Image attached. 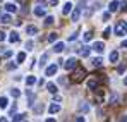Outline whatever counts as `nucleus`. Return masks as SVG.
Listing matches in <instances>:
<instances>
[{"label": "nucleus", "mask_w": 127, "mask_h": 122, "mask_svg": "<svg viewBox=\"0 0 127 122\" xmlns=\"http://www.w3.org/2000/svg\"><path fill=\"white\" fill-rule=\"evenodd\" d=\"M93 50L98 52V53H101V52L105 50V43H103V41H96V43H93Z\"/></svg>", "instance_id": "6"}, {"label": "nucleus", "mask_w": 127, "mask_h": 122, "mask_svg": "<svg viewBox=\"0 0 127 122\" xmlns=\"http://www.w3.org/2000/svg\"><path fill=\"white\" fill-rule=\"evenodd\" d=\"M10 96H12V98H19V96H21V91H19L17 88H14V89H10Z\"/></svg>", "instance_id": "24"}, {"label": "nucleus", "mask_w": 127, "mask_h": 122, "mask_svg": "<svg viewBox=\"0 0 127 122\" xmlns=\"http://www.w3.org/2000/svg\"><path fill=\"white\" fill-rule=\"evenodd\" d=\"M59 82H60V84H67V79H65V78H59Z\"/></svg>", "instance_id": "38"}, {"label": "nucleus", "mask_w": 127, "mask_h": 122, "mask_svg": "<svg viewBox=\"0 0 127 122\" xmlns=\"http://www.w3.org/2000/svg\"><path fill=\"white\" fill-rule=\"evenodd\" d=\"M33 46H34V43L29 40V41H26V50H33Z\"/></svg>", "instance_id": "33"}, {"label": "nucleus", "mask_w": 127, "mask_h": 122, "mask_svg": "<svg viewBox=\"0 0 127 122\" xmlns=\"http://www.w3.org/2000/svg\"><path fill=\"white\" fill-rule=\"evenodd\" d=\"M36 78H34V76H28V78H26V84H28V86H33V84H36Z\"/></svg>", "instance_id": "20"}, {"label": "nucleus", "mask_w": 127, "mask_h": 122, "mask_svg": "<svg viewBox=\"0 0 127 122\" xmlns=\"http://www.w3.org/2000/svg\"><path fill=\"white\" fill-rule=\"evenodd\" d=\"M5 9H7V12H9V14L17 12V5H16V3H7V5H5Z\"/></svg>", "instance_id": "13"}, {"label": "nucleus", "mask_w": 127, "mask_h": 122, "mask_svg": "<svg viewBox=\"0 0 127 122\" xmlns=\"http://www.w3.org/2000/svg\"><path fill=\"white\" fill-rule=\"evenodd\" d=\"M17 2H22V0H17Z\"/></svg>", "instance_id": "49"}, {"label": "nucleus", "mask_w": 127, "mask_h": 122, "mask_svg": "<svg viewBox=\"0 0 127 122\" xmlns=\"http://www.w3.org/2000/svg\"><path fill=\"white\" fill-rule=\"evenodd\" d=\"M38 5H41V7H46V2H45V0H40V2H38Z\"/></svg>", "instance_id": "42"}, {"label": "nucleus", "mask_w": 127, "mask_h": 122, "mask_svg": "<svg viewBox=\"0 0 127 122\" xmlns=\"http://www.w3.org/2000/svg\"><path fill=\"white\" fill-rule=\"evenodd\" d=\"M46 89H48L52 95H55V93H57V86H55L53 82H48V84H46Z\"/></svg>", "instance_id": "19"}, {"label": "nucleus", "mask_w": 127, "mask_h": 122, "mask_svg": "<svg viewBox=\"0 0 127 122\" xmlns=\"http://www.w3.org/2000/svg\"><path fill=\"white\" fill-rule=\"evenodd\" d=\"M122 48H127V40L122 41Z\"/></svg>", "instance_id": "46"}, {"label": "nucleus", "mask_w": 127, "mask_h": 122, "mask_svg": "<svg viewBox=\"0 0 127 122\" xmlns=\"http://www.w3.org/2000/svg\"><path fill=\"white\" fill-rule=\"evenodd\" d=\"M26 33H28L29 36H33V35L38 33V28H36V26H28V28H26Z\"/></svg>", "instance_id": "14"}, {"label": "nucleus", "mask_w": 127, "mask_h": 122, "mask_svg": "<svg viewBox=\"0 0 127 122\" xmlns=\"http://www.w3.org/2000/svg\"><path fill=\"white\" fill-rule=\"evenodd\" d=\"M7 69H10V71H12V69H16V64H12V62H10V64L7 65Z\"/></svg>", "instance_id": "39"}, {"label": "nucleus", "mask_w": 127, "mask_h": 122, "mask_svg": "<svg viewBox=\"0 0 127 122\" xmlns=\"http://www.w3.org/2000/svg\"><path fill=\"white\" fill-rule=\"evenodd\" d=\"M0 21H2L3 24H9V22H10V16H9V14H3V16H0Z\"/></svg>", "instance_id": "27"}, {"label": "nucleus", "mask_w": 127, "mask_h": 122, "mask_svg": "<svg viewBox=\"0 0 127 122\" xmlns=\"http://www.w3.org/2000/svg\"><path fill=\"white\" fill-rule=\"evenodd\" d=\"M93 40V33L91 31H86L84 33V41H91Z\"/></svg>", "instance_id": "31"}, {"label": "nucleus", "mask_w": 127, "mask_h": 122, "mask_svg": "<svg viewBox=\"0 0 127 122\" xmlns=\"http://www.w3.org/2000/svg\"><path fill=\"white\" fill-rule=\"evenodd\" d=\"M26 60V53H24V52H19V53H17V62H24Z\"/></svg>", "instance_id": "32"}, {"label": "nucleus", "mask_w": 127, "mask_h": 122, "mask_svg": "<svg viewBox=\"0 0 127 122\" xmlns=\"http://www.w3.org/2000/svg\"><path fill=\"white\" fill-rule=\"evenodd\" d=\"M34 16H36V17H43V16H45V7L36 5V7H34Z\"/></svg>", "instance_id": "8"}, {"label": "nucleus", "mask_w": 127, "mask_h": 122, "mask_svg": "<svg viewBox=\"0 0 127 122\" xmlns=\"http://www.w3.org/2000/svg\"><path fill=\"white\" fill-rule=\"evenodd\" d=\"M84 76H86V71H84V69H77V71L74 72V76H72V79H74L76 82H79L81 79H83V78H84Z\"/></svg>", "instance_id": "3"}, {"label": "nucleus", "mask_w": 127, "mask_h": 122, "mask_svg": "<svg viewBox=\"0 0 127 122\" xmlns=\"http://www.w3.org/2000/svg\"><path fill=\"white\" fill-rule=\"evenodd\" d=\"M115 35H117V36H124V35H127V22L120 21V22L115 26Z\"/></svg>", "instance_id": "1"}, {"label": "nucleus", "mask_w": 127, "mask_h": 122, "mask_svg": "<svg viewBox=\"0 0 127 122\" xmlns=\"http://www.w3.org/2000/svg\"><path fill=\"white\" fill-rule=\"evenodd\" d=\"M53 16H46V17H45V24H46V26H50V24H53Z\"/></svg>", "instance_id": "30"}, {"label": "nucleus", "mask_w": 127, "mask_h": 122, "mask_svg": "<svg viewBox=\"0 0 127 122\" xmlns=\"http://www.w3.org/2000/svg\"><path fill=\"white\" fill-rule=\"evenodd\" d=\"M70 10H72V3H70V2H67V3L64 5V9H62V14H64V16H67Z\"/></svg>", "instance_id": "15"}, {"label": "nucleus", "mask_w": 127, "mask_h": 122, "mask_svg": "<svg viewBox=\"0 0 127 122\" xmlns=\"http://www.w3.org/2000/svg\"><path fill=\"white\" fill-rule=\"evenodd\" d=\"M120 7H122V10H127V3H126V2H122V3H120Z\"/></svg>", "instance_id": "43"}, {"label": "nucleus", "mask_w": 127, "mask_h": 122, "mask_svg": "<svg viewBox=\"0 0 127 122\" xmlns=\"http://www.w3.org/2000/svg\"><path fill=\"white\" fill-rule=\"evenodd\" d=\"M93 65H95V67H101V65H103V59H101V57L93 59Z\"/></svg>", "instance_id": "22"}, {"label": "nucleus", "mask_w": 127, "mask_h": 122, "mask_svg": "<svg viewBox=\"0 0 127 122\" xmlns=\"http://www.w3.org/2000/svg\"><path fill=\"white\" fill-rule=\"evenodd\" d=\"M76 38H77V33H74V35H70V36H69V41H74Z\"/></svg>", "instance_id": "36"}, {"label": "nucleus", "mask_w": 127, "mask_h": 122, "mask_svg": "<svg viewBox=\"0 0 127 122\" xmlns=\"http://www.w3.org/2000/svg\"><path fill=\"white\" fill-rule=\"evenodd\" d=\"M79 53H81L83 57H89V53H91V48H89V46H83V48L79 50Z\"/></svg>", "instance_id": "17"}, {"label": "nucleus", "mask_w": 127, "mask_h": 122, "mask_svg": "<svg viewBox=\"0 0 127 122\" xmlns=\"http://www.w3.org/2000/svg\"><path fill=\"white\" fill-rule=\"evenodd\" d=\"M5 40V33H3V31H0V41H3Z\"/></svg>", "instance_id": "41"}, {"label": "nucleus", "mask_w": 127, "mask_h": 122, "mask_svg": "<svg viewBox=\"0 0 127 122\" xmlns=\"http://www.w3.org/2000/svg\"><path fill=\"white\" fill-rule=\"evenodd\" d=\"M64 48H65V43H62V41H59V43L53 45V52H57V53L64 52Z\"/></svg>", "instance_id": "9"}, {"label": "nucleus", "mask_w": 127, "mask_h": 122, "mask_svg": "<svg viewBox=\"0 0 127 122\" xmlns=\"http://www.w3.org/2000/svg\"><path fill=\"white\" fill-rule=\"evenodd\" d=\"M119 5H120V3H119L117 0L110 2V5H108V10H110V12H117V10H119Z\"/></svg>", "instance_id": "11"}, {"label": "nucleus", "mask_w": 127, "mask_h": 122, "mask_svg": "<svg viewBox=\"0 0 127 122\" xmlns=\"http://www.w3.org/2000/svg\"><path fill=\"white\" fill-rule=\"evenodd\" d=\"M110 19V12H105V14H103V21H108Z\"/></svg>", "instance_id": "37"}, {"label": "nucleus", "mask_w": 127, "mask_h": 122, "mask_svg": "<svg viewBox=\"0 0 127 122\" xmlns=\"http://www.w3.org/2000/svg\"><path fill=\"white\" fill-rule=\"evenodd\" d=\"M46 60H48V53H43L41 55V59H40V65H45V64H46Z\"/></svg>", "instance_id": "29"}, {"label": "nucleus", "mask_w": 127, "mask_h": 122, "mask_svg": "<svg viewBox=\"0 0 127 122\" xmlns=\"http://www.w3.org/2000/svg\"><path fill=\"white\" fill-rule=\"evenodd\" d=\"M117 71H119V74H122V72H124V71H126V67H124V65H120V67H119V69H117Z\"/></svg>", "instance_id": "40"}, {"label": "nucleus", "mask_w": 127, "mask_h": 122, "mask_svg": "<svg viewBox=\"0 0 127 122\" xmlns=\"http://www.w3.org/2000/svg\"><path fill=\"white\" fill-rule=\"evenodd\" d=\"M43 110H45V105H36V107H34V108H33V112H34V114H36V115H40V114H43Z\"/></svg>", "instance_id": "18"}, {"label": "nucleus", "mask_w": 127, "mask_h": 122, "mask_svg": "<svg viewBox=\"0 0 127 122\" xmlns=\"http://www.w3.org/2000/svg\"><path fill=\"white\" fill-rule=\"evenodd\" d=\"M16 110H17V107H16V103H14V105H12V107H10V114H12V115H14V114H16Z\"/></svg>", "instance_id": "35"}, {"label": "nucleus", "mask_w": 127, "mask_h": 122, "mask_svg": "<svg viewBox=\"0 0 127 122\" xmlns=\"http://www.w3.org/2000/svg\"><path fill=\"white\" fill-rule=\"evenodd\" d=\"M48 112H50V114H57V112H60V105H59V103H52V105L48 107Z\"/></svg>", "instance_id": "12"}, {"label": "nucleus", "mask_w": 127, "mask_h": 122, "mask_svg": "<svg viewBox=\"0 0 127 122\" xmlns=\"http://www.w3.org/2000/svg\"><path fill=\"white\" fill-rule=\"evenodd\" d=\"M24 119H26V115H24V114H14V115H12V121H16V122L24 121Z\"/></svg>", "instance_id": "23"}, {"label": "nucleus", "mask_w": 127, "mask_h": 122, "mask_svg": "<svg viewBox=\"0 0 127 122\" xmlns=\"http://www.w3.org/2000/svg\"><path fill=\"white\" fill-rule=\"evenodd\" d=\"M64 67H65L67 71H72V69H76V67H77V60H76L74 57H70V59H67V60H65Z\"/></svg>", "instance_id": "2"}, {"label": "nucleus", "mask_w": 127, "mask_h": 122, "mask_svg": "<svg viewBox=\"0 0 127 122\" xmlns=\"http://www.w3.org/2000/svg\"><path fill=\"white\" fill-rule=\"evenodd\" d=\"M57 38H59V35H57V33H50V35H48V41H50V43H55Z\"/></svg>", "instance_id": "25"}, {"label": "nucleus", "mask_w": 127, "mask_h": 122, "mask_svg": "<svg viewBox=\"0 0 127 122\" xmlns=\"http://www.w3.org/2000/svg\"><path fill=\"white\" fill-rule=\"evenodd\" d=\"M117 60H119V52L117 50L110 52V62H117Z\"/></svg>", "instance_id": "21"}, {"label": "nucleus", "mask_w": 127, "mask_h": 122, "mask_svg": "<svg viewBox=\"0 0 127 122\" xmlns=\"http://www.w3.org/2000/svg\"><path fill=\"white\" fill-rule=\"evenodd\" d=\"M110 33H112V29H110V28H106L105 33H103V36H105V38H108V36H110Z\"/></svg>", "instance_id": "34"}, {"label": "nucleus", "mask_w": 127, "mask_h": 122, "mask_svg": "<svg viewBox=\"0 0 127 122\" xmlns=\"http://www.w3.org/2000/svg\"><path fill=\"white\" fill-rule=\"evenodd\" d=\"M2 2H3V0H0V3H2Z\"/></svg>", "instance_id": "48"}, {"label": "nucleus", "mask_w": 127, "mask_h": 122, "mask_svg": "<svg viewBox=\"0 0 127 122\" xmlns=\"http://www.w3.org/2000/svg\"><path fill=\"white\" fill-rule=\"evenodd\" d=\"M9 41H10V43H17V41H19V33H17V31H12V33L9 35Z\"/></svg>", "instance_id": "10"}, {"label": "nucleus", "mask_w": 127, "mask_h": 122, "mask_svg": "<svg viewBox=\"0 0 127 122\" xmlns=\"http://www.w3.org/2000/svg\"><path fill=\"white\" fill-rule=\"evenodd\" d=\"M88 88H89V89H93V91H96V88H98L96 79H89V81H88Z\"/></svg>", "instance_id": "16"}, {"label": "nucleus", "mask_w": 127, "mask_h": 122, "mask_svg": "<svg viewBox=\"0 0 127 122\" xmlns=\"http://www.w3.org/2000/svg\"><path fill=\"white\" fill-rule=\"evenodd\" d=\"M57 71H59V65L57 64H52V65H48L46 67V76H53V74H57Z\"/></svg>", "instance_id": "5"}, {"label": "nucleus", "mask_w": 127, "mask_h": 122, "mask_svg": "<svg viewBox=\"0 0 127 122\" xmlns=\"http://www.w3.org/2000/svg\"><path fill=\"white\" fill-rule=\"evenodd\" d=\"M76 121H77V122H84V117H81V115H79V117H76Z\"/></svg>", "instance_id": "44"}, {"label": "nucleus", "mask_w": 127, "mask_h": 122, "mask_svg": "<svg viewBox=\"0 0 127 122\" xmlns=\"http://www.w3.org/2000/svg\"><path fill=\"white\" fill-rule=\"evenodd\" d=\"M81 10H83V5L76 7V10L72 12V21H74V22H76V21H79V17H81Z\"/></svg>", "instance_id": "7"}, {"label": "nucleus", "mask_w": 127, "mask_h": 122, "mask_svg": "<svg viewBox=\"0 0 127 122\" xmlns=\"http://www.w3.org/2000/svg\"><path fill=\"white\" fill-rule=\"evenodd\" d=\"M26 96H28V105H29V107H33V105H34V100H36L34 93H33L31 89H26Z\"/></svg>", "instance_id": "4"}, {"label": "nucleus", "mask_w": 127, "mask_h": 122, "mask_svg": "<svg viewBox=\"0 0 127 122\" xmlns=\"http://www.w3.org/2000/svg\"><path fill=\"white\" fill-rule=\"evenodd\" d=\"M7 105H9V100L5 96H2L0 98V108H7Z\"/></svg>", "instance_id": "26"}, {"label": "nucleus", "mask_w": 127, "mask_h": 122, "mask_svg": "<svg viewBox=\"0 0 127 122\" xmlns=\"http://www.w3.org/2000/svg\"><path fill=\"white\" fill-rule=\"evenodd\" d=\"M50 3H52V5H53V7H55V5H57V3H59V0H50Z\"/></svg>", "instance_id": "45"}, {"label": "nucleus", "mask_w": 127, "mask_h": 122, "mask_svg": "<svg viewBox=\"0 0 127 122\" xmlns=\"http://www.w3.org/2000/svg\"><path fill=\"white\" fill-rule=\"evenodd\" d=\"M124 84H126V86H127V76H126V79H124Z\"/></svg>", "instance_id": "47"}, {"label": "nucleus", "mask_w": 127, "mask_h": 122, "mask_svg": "<svg viewBox=\"0 0 127 122\" xmlns=\"http://www.w3.org/2000/svg\"><path fill=\"white\" fill-rule=\"evenodd\" d=\"M79 110H81V112H88V110H89V105H88L86 102H81V105H79Z\"/></svg>", "instance_id": "28"}]
</instances>
